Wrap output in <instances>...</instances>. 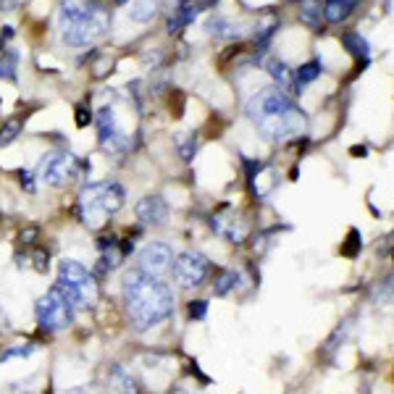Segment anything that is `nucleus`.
Wrapping results in <instances>:
<instances>
[{
  "instance_id": "cd10ccee",
  "label": "nucleus",
  "mask_w": 394,
  "mask_h": 394,
  "mask_svg": "<svg viewBox=\"0 0 394 394\" xmlns=\"http://www.w3.org/2000/svg\"><path fill=\"white\" fill-rule=\"evenodd\" d=\"M357 250H360V232H357V229H353V232H350V242L341 247V255L355 258V255H357Z\"/></svg>"
},
{
  "instance_id": "aec40b11",
  "label": "nucleus",
  "mask_w": 394,
  "mask_h": 394,
  "mask_svg": "<svg viewBox=\"0 0 394 394\" xmlns=\"http://www.w3.org/2000/svg\"><path fill=\"white\" fill-rule=\"evenodd\" d=\"M300 21L310 29L321 26V0H300Z\"/></svg>"
},
{
  "instance_id": "dca6fc26",
  "label": "nucleus",
  "mask_w": 394,
  "mask_h": 394,
  "mask_svg": "<svg viewBox=\"0 0 394 394\" xmlns=\"http://www.w3.org/2000/svg\"><path fill=\"white\" fill-rule=\"evenodd\" d=\"M341 45L347 48V50L353 53L355 58H360L363 64H368V55H370V45H368V39L360 35V32H344L341 35Z\"/></svg>"
},
{
  "instance_id": "c756f323",
  "label": "nucleus",
  "mask_w": 394,
  "mask_h": 394,
  "mask_svg": "<svg viewBox=\"0 0 394 394\" xmlns=\"http://www.w3.org/2000/svg\"><path fill=\"white\" fill-rule=\"evenodd\" d=\"M160 3H163V8H166V13H176L179 11V8H184V6H187V3H189V0H160Z\"/></svg>"
},
{
  "instance_id": "0eeeda50",
  "label": "nucleus",
  "mask_w": 394,
  "mask_h": 394,
  "mask_svg": "<svg viewBox=\"0 0 394 394\" xmlns=\"http://www.w3.org/2000/svg\"><path fill=\"white\" fill-rule=\"evenodd\" d=\"M208 271H210L208 258H205L203 252H192V250L179 252V255L173 258V263H171V274H173L176 284L182 289L200 287V284L208 279Z\"/></svg>"
},
{
  "instance_id": "f3484780",
  "label": "nucleus",
  "mask_w": 394,
  "mask_h": 394,
  "mask_svg": "<svg viewBox=\"0 0 394 394\" xmlns=\"http://www.w3.org/2000/svg\"><path fill=\"white\" fill-rule=\"evenodd\" d=\"M158 13V3L156 0H131L129 6V19L131 21H140V24H147L153 21Z\"/></svg>"
},
{
  "instance_id": "6ab92c4d",
  "label": "nucleus",
  "mask_w": 394,
  "mask_h": 394,
  "mask_svg": "<svg viewBox=\"0 0 394 394\" xmlns=\"http://www.w3.org/2000/svg\"><path fill=\"white\" fill-rule=\"evenodd\" d=\"M16 71H19V53L13 48H0V79L16 82Z\"/></svg>"
},
{
  "instance_id": "9d476101",
  "label": "nucleus",
  "mask_w": 394,
  "mask_h": 394,
  "mask_svg": "<svg viewBox=\"0 0 394 394\" xmlns=\"http://www.w3.org/2000/svg\"><path fill=\"white\" fill-rule=\"evenodd\" d=\"M171 263H173V250L163 242H150L140 250L137 255V271H142L147 276H156V279H163L166 274H171Z\"/></svg>"
},
{
  "instance_id": "2f4dec72",
  "label": "nucleus",
  "mask_w": 394,
  "mask_h": 394,
  "mask_svg": "<svg viewBox=\"0 0 394 394\" xmlns=\"http://www.w3.org/2000/svg\"><path fill=\"white\" fill-rule=\"evenodd\" d=\"M19 176H21V187H24L26 192H35V173L32 171H21Z\"/></svg>"
},
{
  "instance_id": "f257e3e1",
  "label": "nucleus",
  "mask_w": 394,
  "mask_h": 394,
  "mask_svg": "<svg viewBox=\"0 0 394 394\" xmlns=\"http://www.w3.org/2000/svg\"><path fill=\"white\" fill-rule=\"evenodd\" d=\"M247 118L268 142H287L292 137H302L308 131V116L294 100H289L287 92L279 87H265L255 92L247 100Z\"/></svg>"
},
{
  "instance_id": "7ed1b4c3",
  "label": "nucleus",
  "mask_w": 394,
  "mask_h": 394,
  "mask_svg": "<svg viewBox=\"0 0 394 394\" xmlns=\"http://www.w3.org/2000/svg\"><path fill=\"white\" fill-rule=\"evenodd\" d=\"M113 11L100 0H64L61 3V37L68 48H87L108 35Z\"/></svg>"
},
{
  "instance_id": "7c9ffc66",
  "label": "nucleus",
  "mask_w": 394,
  "mask_h": 394,
  "mask_svg": "<svg viewBox=\"0 0 394 394\" xmlns=\"http://www.w3.org/2000/svg\"><path fill=\"white\" fill-rule=\"evenodd\" d=\"M37 234H39V229H37V226H29V229H24V232L19 234V239H21L24 245H32V242L37 239Z\"/></svg>"
},
{
  "instance_id": "f03ea898",
  "label": "nucleus",
  "mask_w": 394,
  "mask_h": 394,
  "mask_svg": "<svg viewBox=\"0 0 394 394\" xmlns=\"http://www.w3.org/2000/svg\"><path fill=\"white\" fill-rule=\"evenodd\" d=\"M121 294H124L126 315L137 331H147L173 315V292L163 279L131 268L124 276Z\"/></svg>"
},
{
  "instance_id": "412c9836",
  "label": "nucleus",
  "mask_w": 394,
  "mask_h": 394,
  "mask_svg": "<svg viewBox=\"0 0 394 394\" xmlns=\"http://www.w3.org/2000/svg\"><path fill=\"white\" fill-rule=\"evenodd\" d=\"M276 29H279V19H276L274 13H268V16H263L258 26H255V42L258 45H268V39L276 35Z\"/></svg>"
},
{
  "instance_id": "b1692460",
  "label": "nucleus",
  "mask_w": 394,
  "mask_h": 394,
  "mask_svg": "<svg viewBox=\"0 0 394 394\" xmlns=\"http://www.w3.org/2000/svg\"><path fill=\"white\" fill-rule=\"evenodd\" d=\"M239 284V274L236 271H221V274L216 276V284H213V292L223 297V294H229L232 289Z\"/></svg>"
},
{
  "instance_id": "bb28decb",
  "label": "nucleus",
  "mask_w": 394,
  "mask_h": 394,
  "mask_svg": "<svg viewBox=\"0 0 394 394\" xmlns=\"http://www.w3.org/2000/svg\"><path fill=\"white\" fill-rule=\"evenodd\" d=\"M187 310H189V318H192V321H205V315H208V300H192Z\"/></svg>"
},
{
  "instance_id": "a878e982",
  "label": "nucleus",
  "mask_w": 394,
  "mask_h": 394,
  "mask_svg": "<svg viewBox=\"0 0 394 394\" xmlns=\"http://www.w3.org/2000/svg\"><path fill=\"white\" fill-rule=\"evenodd\" d=\"M35 353V341H26V344H13L8 350L0 353V360H11V357H29Z\"/></svg>"
},
{
  "instance_id": "39448f33",
  "label": "nucleus",
  "mask_w": 394,
  "mask_h": 394,
  "mask_svg": "<svg viewBox=\"0 0 394 394\" xmlns=\"http://www.w3.org/2000/svg\"><path fill=\"white\" fill-rule=\"evenodd\" d=\"M55 284L64 289L68 294V300L74 302L77 308H92L97 302V294H100L95 276L82 263L71 261V258L58 263V281Z\"/></svg>"
},
{
  "instance_id": "4be33fe9",
  "label": "nucleus",
  "mask_w": 394,
  "mask_h": 394,
  "mask_svg": "<svg viewBox=\"0 0 394 394\" xmlns=\"http://www.w3.org/2000/svg\"><path fill=\"white\" fill-rule=\"evenodd\" d=\"M205 29H208V35H213V37H236V35H239V32H234V26L229 24L223 16H218V13L208 16Z\"/></svg>"
},
{
  "instance_id": "423d86ee",
  "label": "nucleus",
  "mask_w": 394,
  "mask_h": 394,
  "mask_svg": "<svg viewBox=\"0 0 394 394\" xmlns=\"http://www.w3.org/2000/svg\"><path fill=\"white\" fill-rule=\"evenodd\" d=\"M74 310L77 305L68 300L64 289L58 284H53L37 302H35V315H37L39 328L45 331H61L74 323Z\"/></svg>"
},
{
  "instance_id": "473e14b6",
  "label": "nucleus",
  "mask_w": 394,
  "mask_h": 394,
  "mask_svg": "<svg viewBox=\"0 0 394 394\" xmlns=\"http://www.w3.org/2000/svg\"><path fill=\"white\" fill-rule=\"evenodd\" d=\"M77 124L79 126H87V124H90V116H87L84 108H77Z\"/></svg>"
},
{
  "instance_id": "2eb2a0df",
  "label": "nucleus",
  "mask_w": 394,
  "mask_h": 394,
  "mask_svg": "<svg viewBox=\"0 0 394 394\" xmlns=\"http://www.w3.org/2000/svg\"><path fill=\"white\" fill-rule=\"evenodd\" d=\"M355 6H357V0H326L321 11H323V19L328 24H341L353 16Z\"/></svg>"
},
{
  "instance_id": "1a4fd4ad",
  "label": "nucleus",
  "mask_w": 394,
  "mask_h": 394,
  "mask_svg": "<svg viewBox=\"0 0 394 394\" xmlns=\"http://www.w3.org/2000/svg\"><path fill=\"white\" fill-rule=\"evenodd\" d=\"M37 173L48 187H66L79 176V160L71 153H50L42 158Z\"/></svg>"
},
{
  "instance_id": "4468645a",
  "label": "nucleus",
  "mask_w": 394,
  "mask_h": 394,
  "mask_svg": "<svg viewBox=\"0 0 394 394\" xmlns=\"http://www.w3.org/2000/svg\"><path fill=\"white\" fill-rule=\"evenodd\" d=\"M265 71L271 74V79L279 84V90H281V92L294 90V71H292L284 61H279V58H274V55H271V58L265 61Z\"/></svg>"
},
{
  "instance_id": "393cba45",
  "label": "nucleus",
  "mask_w": 394,
  "mask_h": 394,
  "mask_svg": "<svg viewBox=\"0 0 394 394\" xmlns=\"http://www.w3.org/2000/svg\"><path fill=\"white\" fill-rule=\"evenodd\" d=\"M19 134H21V118H8V121L0 126V147L11 144Z\"/></svg>"
},
{
  "instance_id": "72a5a7b5",
  "label": "nucleus",
  "mask_w": 394,
  "mask_h": 394,
  "mask_svg": "<svg viewBox=\"0 0 394 394\" xmlns=\"http://www.w3.org/2000/svg\"><path fill=\"white\" fill-rule=\"evenodd\" d=\"M6 328H8V318H6L3 308H0V331H6Z\"/></svg>"
},
{
  "instance_id": "c85d7f7f",
  "label": "nucleus",
  "mask_w": 394,
  "mask_h": 394,
  "mask_svg": "<svg viewBox=\"0 0 394 394\" xmlns=\"http://www.w3.org/2000/svg\"><path fill=\"white\" fill-rule=\"evenodd\" d=\"M32 258H35V268L45 274V271H48V252H45V250H35Z\"/></svg>"
},
{
  "instance_id": "ddd939ff",
  "label": "nucleus",
  "mask_w": 394,
  "mask_h": 394,
  "mask_svg": "<svg viewBox=\"0 0 394 394\" xmlns=\"http://www.w3.org/2000/svg\"><path fill=\"white\" fill-rule=\"evenodd\" d=\"M210 226H213V232H216V234L226 236V239H229V242H234V245L245 242V236H247V226H245V223H239L236 218L213 216V218H210Z\"/></svg>"
},
{
  "instance_id": "6e6552de",
  "label": "nucleus",
  "mask_w": 394,
  "mask_h": 394,
  "mask_svg": "<svg viewBox=\"0 0 394 394\" xmlns=\"http://www.w3.org/2000/svg\"><path fill=\"white\" fill-rule=\"evenodd\" d=\"M95 124H97V142H100V147H103L105 153L121 156V153H126L131 147V137L118 126V118L113 108H108V105L100 108Z\"/></svg>"
},
{
  "instance_id": "a211bd4d",
  "label": "nucleus",
  "mask_w": 394,
  "mask_h": 394,
  "mask_svg": "<svg viewBox=\"0 0 394 394\" xmlns=\"http://www.w3.org/2000/svg\"><path fill=\"white\" fill-rule=\"evenodd\" d=\"M321 71H323V64L321 61H308V64H302L297 71H294V90H302V87H308L310 82L321 77Z\"/></svg>"
},
{
  "instance_id": "5701e85b",
  "label": "nucleus",
  "mask_w": 394,
  "mask_h": 394,
  "mask_svg": "<svg viewBox=\"0 0 394 394\" xmlns=\"http://www.w3.org/2000/svg\"><path fill=\"white\" fill-rule=\"evenodd\" d=\"M176 150H179L182 160H192L197 153V134H192V131H182V134L176 137Z\"/></svg>"
},
{
  "instance_id": "9b49d317",
  "label": "nucleus",
  "mask_w": 394,
  "mask_h": 394,
  "mask_svg": "<svg viewBox=\"0 0 394 394\" xmlns=\"http://www.w3.org/2000/svg\"><path fill=\"white\" fill-rule=\"evenodd\" d=\"M134 213L144 226H163L169 218V205L160 195H147L134 205Z\"/></svg>"
},
{
  "instance_id": "20e7f679",
  "label": "nucleus",
  "mask_w": 394,
  "mask_h": 394,
  "mask_svg": "<svg viewBox=\"0 0 394 394\" xmlns=\"http://www.w3.org/2000/svg\"><path fill=\"white\" fill-rule=\"evenodd\" d=\"M124 187L118 182H92L79 192V218L90 229H100L113 213L124 208Z\"/></svg>"
},
{
  "instance_id": "f8f14e48",
  "label": "nucleus",
  "mask_w": 394,
  "mask_h": 394,
  "mask_svg": "<svg viewBox=\"0 0 394 394\" xmlns=\"http://www.w3.org/2000/svg\"><path fill=\"white\" fill-rule=\"evenodd\" d=\"M108 392L111 394H140V386H137V379L131 376L129 370L124 366H113L111 373H108Z\"/></svg>"
}]
</instances>
